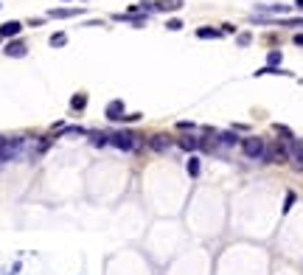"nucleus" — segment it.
I'll use <instances>...</instances> for the list:
<instances>
[{"mask_svg":"<svg viewBox=\"0 0 303 275\" xmlns=\"http://www.w3.org/2000/svg\"><path fill=\"white\" fill-rule=\"evenodd\" d=\"M242 152H244V157H250V160H261V155H264V149H267V143H264V138H242Z\"/></svg>","mask_w":303,"mask_h":275,"instance_id":"obj_2","label":"nucleus"},{"mask_svg":"<svg viewBox=\"0 0 303 275\" xmlns=\"http://www.w3.org/2000/svg\"><path fill=\"white\" fill-rule=\"evenodd\" d=\"M171 143H174V138L163 135V132H157V135L149 138V149H152V152H166Z\"/></svg>","mask_w":303,"mask_h":275,"instance_id":"obj_6","label":"nucleus"},{"mask_svg":"<svg viewBox=\"0 0 303 275\" xmlns=\"http://www.w3.org/2000/svg\"><path fill=\"white\" fill-rule=\"evenodd\" d=\"M141 118H143V113H126L121 121H132V124H135V121H141Z\"/></svg>","mask_w":303,"mask_h":275,"instance_id":"obj_23","label":"nucleus"},{"mask_svg":"<svg viewBox=\"0 0 303 275\" xmlns=\"http://www.w3.org/2000/svg\"><path fill=\"white\" fill-rule=\"evenodd\" d=\"M177 129H182V132H191V129H197V124H194V121H177Z\"/></svg>","mask_w":303,"mask_h":275,"instance_id":"obj_22","label":"nucleus"},{"mask_svg":"<svg viewBox=\"0 0 303 275\" xmlns=\"http://www.w3.org/2000/svg\"><path fill=\"white\" fill-rule=\"evenodd\" d=\"M185 169H188V174H191V177H200V172H202V160H200V157H188Z\"/></svg>","mask_w":303,"mask_h":275,"instance_id":"obj_17","label":"nucleus"},{"mask_svg":"<svg viewBox=\"0 0 303 275\" xmlns=\"http://www.w3.org/2000/svg\"><path fill=\"white\" fill-rule=\"evenodd\" d=\"M182 25H185L182 20H177V17H171V20L166 23V28H168V31H182Z\"/></svg>","mask_w":303,"mask_h":275,"instance_id":"obj_21","label":"nucleus"},{"mask_svg":"<svg viewBox=\"0 0 303 275\" xmlns=\"http://www.w3.org/2000/svg\"><path fill=\"white\" fill-rule=\"evenodd\" d=\"M48 42H51V48H65L67 45V34L65 31H56V34H51Z\"/></svg>","mask_w":303,"mask_h":275,"instance_id":"obj_18","label":"nucleus"},{"mask_svg":"<svg viewBox=\"0 0 303 275\" xmlns=\"http://www.w3.org/2000/svg\"><path fill=\"white\" fill-rule=\"evenodd\" d=\"M295 45H301V48H303V34H295Z\"/></svg>","mask_w":303,"mask_h":275,"instance_id":"obj_27","label":"nucleus"},{"mask_svg":"<svg viewBox=\"0 0 303 275\" xmlns=\"http://www.w3.org/2000/svg\"><path fill=\"white\" fill-rule=\"evenodd\" d=\"M236 42H239V45H250V42H253V37H250V34H239V37H236Z\"/></svg>","mask_w":303,"mask_h":275,"instance_id":"obj_24","label":"nucleus"},{"mask_svg":"<svg viewBox=\"0 0 303 275\" xmlns=\"http://www.w3.org/2000/svg\"><path fill=\"white\" fill-rule=\"evenodd\" d=\"M197 37H200V39H219L222 31H219V28H211V25H202V28H197Z\"/></svg>","mask_w":303,"mask_h":275,"instance_id":"obj_14","label":"nucleus"},{"mask_svg":"<svg viewBox=\"0 0 303 275\" xmlns=\"http://www.w3.org/2000/svg\"><path fill=\"white\" fill-rule=\"evenodd\" d=\"M79 14H81V9H70V6H65V9H51V12H48V17L65 20V17H79Z\"/></svg>","mask_w":303,"mask_h":275,"instance_id":"obj_12","label":"nucleus"},{"mask_svg":"<svg viewBox=\"0 0 303 275\" xmlns=\"http://www.w3.org/2000/svg\"><path fill=\"white\" fill-rule=\"evenodd\" d=\"M216 143L230 149V146H239V143H242V138H239L236 129H224V132H216Z\"/></svg>","mask_w":303,"mask_h":275,"instance_id":"obj_4","label":"nucleus"},{"mask_svg":"<svg viewBox=\"0 0 303 275\" xmlns=\"http://www.w3.org/2000/svg\"><path fill=\"white\" fill-rule=\"evenodd\" d=\"M295 202H298V194H295V191H286V196H283V208H281V211H283V214H289Z\"/></svg>","mask_w":303,"mask_h":275,"instance_id":"obj_19","label":"nucleus"},{"mask_svg":"<svg viewBox=\"0 0 303 275\" xmlns=\"http://www.w3.org/2000/svg\"><path fill=\"white\" fill-rule=\"evenodd\" d=\"M272 132L281 135V140H295V132H292L286 124H272Z\"/></svg>","mask_w":303,"mask_h":275,"instance_id":"obj_15","label":"nucleus"},{"mask_svg":"<svg viewBox=\"0 0 303 275\" xmlns=\"http://www.w3.org/2000/svg\"><path fill=\"white\" fill-rule=\"evenodd\" d=\"M269 25H281V28H303V17H286V20H269Z\"/></svg>","mask_w":303,"mask_h":275,"instance_id":"obj_13","label":"nucleus"},{"mask_svg":"<svg viewBox=\"0 0 303 275\" xmlns=\"http://www.w3.org/2000/svg\"><path fill=\"white\" fill-rule=\"evenodd\" d=\"M65 3H70V0H65Z\"/></svg>","mask_w":303,"mask_h":275,"instance_id":"obj_29","label":"nucleus"},{"mask_svg":"<svg viewBox=\"0 0 303 275\" xmlns=\"http://www.w3.org/2000/svg\"><path fill=\"white\" fill-rule=\"evenodd\" d=\"M87 93H73V96H70V110H73V113H84V110H87Z\"/></svg>","mask_w":303,"mask_h":275,"instance_id":"obj_10","label":"nucleus"},{"mask_svg":"<svg viewBox=\"0 0 303 275\" xmlns=\"http://www.w3.org/2000/svg\"><path fill=\"white\" fill-rule=\"evenodd\" d=\"M256 76H292L289 70H283V68H261V70H256Z\"/></svg>","mask_w":303,"mask_h":275,"instance_id":"obj_16","label":"nucleus"},{"mask_svg":"<svg viewBox=\"0 0 303 275\" xmlns=\"http://www.w3.org/2000/svg\"><path fill=\"white\" fill-rule=\"evenodd\" d=\"M3 54H6V57H25V54H28V45H25V42H22V39H9V42H6V48H3Z\"/></svg>","mask_w":303,"mask_h":275,"instance_id":"obj_5","label":"nucleus"},{"mask_svg":"<svg viewBox=\"0 0 303 275\" xmlns=\"http://www.w3.org/2000/svg\"><path fill=\"white\" fill-rule=\"evenodd\" d=\"M200 143H202V138H197V135L177 138V146H180V149H185V152H197V149H200Z\"/></svg>","mask_w":303,"mask_h":275,"instance_id":"obj_9","label":"nucleus"},{"mask_svg":"<svg viewBox=\"0 0 303 275\" xmlns=\"http://www.w3.org/2000/svg\"><path fill=\"white\" fill-rule=\"evenodd\" d=\"M222 34H236V25L233 23H222V28H219Z\"/></svg>","mask_w":303,"mask_h":275,"instance_id":"obj_25","label":"nucleus"},{"mask_svg":"<svg viewBox=\"0 0 303 275\" xmlns=\"http://www.w3.org/2000/svg\"><path fill=\"white\" fill-rule=\"evenodd\" d=\"M20 31H22L20 20H6V23L0 25V39H17Z\"/></svg>","mask_w":303,"mask_h":275,"instance_id":"obj_3","label":"nucleus"},{"mask_svg":"<svg viewBox=\"0 0 303 275\" xmlns=\"http://www.w3.org/2000/svg\"><path fill=\"white\" fill-rule=\"evenodd\" d=\"M182 6V0H155V12H177Z\"/></svg>","mask_w":303,"mask_h":275,"instance_id":"obj_11","label":"nucleus"},{"mask_svg":"<svg viewBox=\"0 0 303 275\" xmlns=\"http://www.w3.org/2000/svg\"><path fill=\"white\" fill-rule=\"evenodd\" d=\"M104 115H107V121H121L123 115V101L121 98H115V101H110L107 107H104Z\"/></svg>","mask_w":303,"mask_h":275,"instance_id":"obj_7","label":"nucleus"},{"mask_svg":"<svg viewBox=\"0 0 303 275\" xmlns=\"http://www.w3.org/2000/svg\"><path fill=\"white\" fill-rule=\"evenodd\" d=\"M281 57H283L281 51H269V54H267V65H269V68H278V65H281Z\"/></svg>","mask_w":303,"mask_h":275,"instance_id":"obj_20","label":"nucleus"},{"mask_svg":"<svg viewBox=\"0 0 303 275\" xmlns=\"http://www.w3.org/2000/svg\"><path fill=\"white\" fill-rule=\"evenodd\" d=\"M258 14H286L289 12V6L286 3H261V6H256Z\"/></svg>","mask_w":303,"mask_h":275,"instance_id":"obj_8","label":"nucleus"},{"mask_svg":"<svg viewBox=\"0 0 303 275\" xmlns=\"http://www.w3.org/2000/svg\"><path fill=\"white\" fill-rule=\"evenodd\" d=\"M233 129H236V132H247L250 126H247V124H233Z\"/></svg>","mask_w":303,"mask_h":275,"instance_id":"obj_26","label":"nucleus"},{"mask_svg":"<svg viewBox=\"0 0 303 275\" xmlns=\"http://www.w3.org/2000/svg\"><path fill=\"white\" fill-rule=\"evenodd\" d=\"M141 138L143 135H138V132L118 129V132H110V146H115V149H121V152H135L141 146Z\"/></svg>","mask_w":303,"mask_h":275,"instance_id":"obj_1","label":"nucleus"},{"mask_svg":"<svg viewBox=\"0 0 303 275\" xmlns=\"http://www.w3.org/2000/svg\"><path fill=\"white\" fill-rule=\"evenodd\" d=\"M295 9H298V12H303V0H295Z\"/></svg>","mask_w":303,"mask_h":275,"instance_id":"obj_28","label":"nucleus"}]
</instances>
